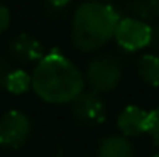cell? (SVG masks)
Masks as SVG:
<instances>
[{
  "instance_id": "cell-13",
  "label": "cell",
  "mask_w": 159,
  "mask_h": 157,
  "mask_svg": "<svg viewBox=\"0 0 159 157\" xmlns=\"http://www.w3.org/2000/svg\"><path fill=\"white\" fill-rule=\"evenodd\" d=\"M147 135L151 137L152 144L159 149V107L149 110V123H147Z\"/></svg>"
},
{
  "instance_id": "cell-2",
  "label": "cell",
  "mask_w": 159,
  "mask_h": 157,
  "mask_svg": "<svg viewBox=\"0 0 159 157\" xmlns=\"http://www.w3.org/2000/svg\"><path fill=\"white\" fill-rule=\"evenodd\" d=\"M120 14L112 3L88 0L75 9L70 24L73 47L83 54L102 51L115 37Z\"/></svg>"
},
{
  "instance_id": "cell-11",
  "label": "cell",
  "mask_w": 159,
  "mask_h": 157,
  "mask_svg": "<svg viewBox=\"0 0 159 157\" xmlns=\"http://www.w3.org/2000/svg\"><path fill=\"white\" fill-rule=\"evenodd\" d=\"M137 76L141 78L142 83L149 85L152 88L159 86V56L151 52V54H142L137 61Z\"/></svg>"
},
{
  "instance_id": "cell-14",
  "label": "cell",
  "mask_w": 159,
  "mask_h": 157,
  "mask_svg": "<svg viewBox=\"0 0 159 157\" xmlns=\"http://www.w3.org/2000/svg\"><path fill=\"white\" fill-rule=\"evenodd\" d=\"M17 66L10 61L9 56H0V89L7 88V81H9L10 74L14 73Z\"/></svg>"
},
{
  "instance_id": "cell-9",
  "label": "cell",
  "mask_w": 159,
  "mask_h": 157,
  "mask_svg": "<svg viewBox=\"0 0 159 157\" xmlns=\"http://www.w3.org/2000/svg\"><path fill=\"white\" fill-rule=\"evenodd\" d=\"M134 144L130 139L120 133H110L100 139L93 157H134Z\"/></svg>"
},
{
  "instance_id": "cell-7",
  "label": "cell",
  "mask_w": 159,
  "mask_h": 157,
  "mask_svg": "<svg viewBox=\"0 0 159 157\" xmlns=\"http://www.w3.org/2000/svg\"><path fill=\"white\" fill-rule=\"evenodd\" d=\"M7 56L19 68L34 64L36 66L46 56V47L31 32H20L10 39L7 46Z\"/></svg>"
},
{
  "instance_id": "cell-20",
  "label": "cell",
  "mask_w": 159,
  "mask_h": 157,
  "mask_svg": "<svg viewBox=\"0 0 159 157\" xmlns=\"http://www.w3.org/2000/svg\"><path fill=\"white\" fill-rule=\"evenodd\" d=\"M81 157H92V155H81Z\"/></svg>"
},
{
  "instance_id": "cell-8",
  "label": "cell",
  "mask_w": 159,
  "mask_h": 157,
  "mask_svg": "<svg viewBox=\"0 0 159 157\" xmlns=\"http://www.w3.org/2000/svg\"><path fill=\"white\" fill-rule=\"evenodd\" d=\"M147 123H149V111L137 105H127L117 117L119 133L127 139L147 133Z\"/></svg>"
},
{
  "instance_id": "cell-17",
  "label": "cell",
  "mask_w": 159,
  "mask_h": 157,
  "mask_svg": "<svg viewBox=\"0 0 159 157\" xmlns=\"http://www.w3.org/2000/svg\"><path fill=\"white\" fill-rule=\"evenodd\" d=\"M44 2H46L48 7H51L52 10H58V9H64V7H68L73 0H44Z\"/></svg>"
},
{
  "instance_id": "cell-15",
  "label": "cell",
  "mask_w": 159,
  "mask_h": 157,
  "mask_svg": "<svg viewBox=\"0 0 159 157\" xmlns=\"http://www.w3.org/2000/svg\"><path fill=\"white\" fill-rule=\"evenodd\" d=\"M10 22H12V15H10L9 7L0 2V36L7 32V29L10 27Z\"/></svg>"
},
{
  "instance_id": "cell-6",
  "label": "cell",
  "mask_w": 159,
  "mask_h": 157,
  "mask_svg": "<svg viewBox=\"0 0 159 157\" xmlns=\"http://www.w3.org/2000/svg\"><path fill=\"white\" fill-rule=\"evenodd\" d=\"M113 41L125 52H137L149 47L151 42V24L132 17H122L117 25Z\"/></svg>"
},
{
  "instance_id": "cell-1",
  "label": "cell",
  "mask_w": 159,
  "mask_h": 157,
  "mask_svg": "<svg viewBox=\"0 0 159 157\" xmlns=\"http://www.w3.org/2000/svg\"><path fill=\"white\" fill-rule=\"evenodd\" d=\"M31 89L49 105H70L86 89L83 71L59 51L46 52L31 73Z\"/></svg>"
},
{
  "instance_id": "cell-18",
  "label": "cell",
  "mask_w": 159,
  "mask_h": 157,
  "mask_svg": "<svg viewBox=\"0 0 159 157\" xmlns=\"http://www.w3.org/2000/svg\"><path fill=\"white\" fill-rule=\"evenodd\" d=\"M97 2H105V3H110V2H113V0H97Z\"/></svg>"
},
{
  "instance_id": "cell-3",
  "label": "cell",
  "mask_w": 159,
  "mask_h": 157,
  "mask_svg": "<svg viewBox=\"0 0 159 157\" xmlns=\"http://www.w3.org/2000/svg\"><path fill=\"white\" fill-rule=\"evenodd\" d=\"M83 76H85V85L88 86V89L98 93V95L110 93L122 81L124 64L119 56L112 54V52L97 54L88 61Z\"/></svg>"
},
{
  "instance_id": "cell-16",
  "label": "cell",
  "mask_w": 159,
  "mask_h": 157,
  "mask_svg": "<svg viewBox=\"0 0 159 157\" xmlns=\"http://www.w3.org/2000/svg\"><path fill=\"white\" fill-rule=\"evenodd\" d=\"M149 47L154 51V54L159 56V22L154 25H151V42Z\"/></svg>"
},
{
  "instance_id": "cell-19",
  "label": "cell",
  "mask_w": 159,
  "mask_h": 157,
  "mask_svg": "<svg viewBox=\"0 0 159 157\" xmlns=\"http://www.w3.org/2000/svg\"><path fill=\"white\" fill-rule=\"evenodd\" d=\"M149 157H159V152H154V154H151Z\"/></svg>"
},
{
  "instance_id": "cell-4",
  "label": "cell",
  "mask_w": 159,
  "mask_h": 157,
  "mask_svg": "<svg viewBox=\"0 0 159 157\" xmlns=\"http://www.w3.org/2000/svg\"><path fill=\"white\" fill-rule=\"evenodd\" d=\"M32 135V120L20 110H9L0 117V149L20 150Z\"/></svg>"
},
{
  "instance_id": "cell-12",
  "label": "cell",
  "mask_w": 159,
  "mask_h": 157,
  "mask_svg": "<svg viewBox=\"0 0 159 157\" xmlns=\"http://www.w3.org/2000/svg\"><path fill=\"white\" fill-rule=\"evenodd\" d=\"M29 89H31V74L24 68H19L17 66L14 69V73L10 74L9 81H7L5 91L12 93V95H24Z\"/></svg>"
},
{
  "instance_id": "cell-5",
  "label": "cell",
  "mask_w": 159,
  "mask_h": 157,
  "mask_svg": "<svg viewBox=\"0 0 159 157\" xmlns=\"http://www.w3.org/2000/svg\"><path fill=\"white\" fill-rule=\"evenodd\" d=\"M71 117L83 127H98L107 120V103L102 95L85 89L70 103Z\"/></svg>"
},
{
  "instance_id": "cell-10",
  "label": "cell",
  "mask_w": 159,
  "mask_h": 157,
  "mask_svg": "<svg viewBox=\"0 0 159 157\" xmlns=\"http://www.w3.org/2000/svg\"><path fill=\"white\" fill-rule=\"evenodd\" d=\"M124 12L127 17L149 24L159 19V0H129L124 7Z\"/></svg>"
}]
</instances>
